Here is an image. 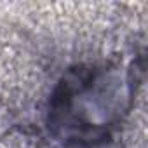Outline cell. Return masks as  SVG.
Here are the masks:
<instances>
[{"mask_svg": "<svg viewBox=\"0 0 148 148\" xmlns=\"http://www.w3.org/2000/svg\"><path fill=\"white\" fill-rule=\"evenodd\" d=\"M134 84L132 70L113 64L68 70L49 101L51 134L58 141L79 148L103 145L127 115Z\"/></svg>", "mask_w": 148, "mask_h": 148, "instance_id": "obj_1", "label": "cell"}]
</instances>
